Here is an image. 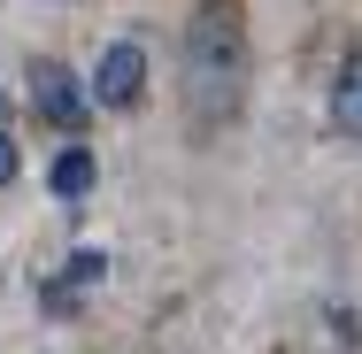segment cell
Segmentation results:
<instances>
[{
  "label": "cell",
  "mask_w": 362,
  "mask_h": 354,
  "mask_svg": "<svg viewBox=\"0 0 362 354\" xmlns=\"http://www.w3.org/2000/svg\"><path fill=\"white\" fill-rule=\"evenodd\" d=\"M247 100V16L239 0H201L185 23V108L193 131H223Z\"/></svg>",
  "instance_id": "1"
},
{
  "label": "cell",
  "mask_w": 362,
  "mask_h": 354,
  "mask_svg": "<svg viewBox=\"0 0 362 354\" xmlns=\"http://www.w3.org/2000/svg\"><path fill=\"white\" fill-rule=\"evenodd\" d=\"M139 93H146V47L116 39L100 54V70H93V108H139Z\"/></svg>",
  "instance_id": "2"
},
{
  "label": "cell",
  "mask_w": 362,
  "mask_h": 354,
  "mask_svg": "<svg viewBox=\"0 0 362 354\" xmlns=\"http://www.w3.org/2000/svg\"><path fill=\"white\" fill-rule=\"evenodd\" d=\"M31 100H39V116L62 124V131H85V116H93V93H85L62 62H31Z\"/></svg>",
  "instance_id": "3"
},
{
  "label": "cell",
  "mask_w": 362,
  "mask_h": 354,
  "mask_svg": "<svg viewBox=\"0 0 362 354\" xmlns=\"http://www.w3.org/2000/svg\"><path fill=\"white\" fill-rule=\"evenodd\" d=\"M332 124H339L347 139H362V47L339 62V77H332Z\"/></svg>",
  "instance_id": "4"
},
{
  "label": "cell",
  "mask_w": 362,
  "mask_h": 354,
  "mask_svg": "<svg viewBox=\"0 0 362 354\" xmlns=\"http://www.w3.org/2000/svg\"><path fill=\"white\" fill-rule=\"evenodd\" d=\"M54 193H62V201L93 193V154H85V146H62V154H54Z\"/></svg>",
  "instance_id": "5"
},
{
  "label": "cell",
  "mask_w": 362,
  "mask_h": 354,
  "mask_svg": "<svg viewBox=\"0 0 362 354\" xmlns=\"http://www.w3.org/2000/svg\"><path fill=\"white\" fill-rule=\"evenodd\" d=\"M100 278H108V254H93V247H85V254H70V278H62V285L77 293V285H100Z\"/></svg>",
  "instance_id": "6"
},
{
  "label": "cell",
  "mask_w": 362,
  "mask_h": 354,
  "mask_svg": "<svg viewBox=\"0 0 362 354\" xmlns=\"http://www.w3.org/2000/svg\"><path fill=\"white\" fill-rule=\"evenodd\" d=\"M8 177H16V139L0 131V185H8Z\"/></svg>",
  "instance_id": "7"
},
{
  "label": "cell",
  "mask_w": 362,
  "mask_h": 354,
  "mask_svg": "<svg viewBox=\"0 0 362 354\" xmlns=\"http://www.w3.org/2000/svg\"><path fill=\"white\" fill-rule=\"evenodd\" d=\"M0 116H8V93H0Z\"/></svg>",
  "instance_id": "8"
}]
</instances>
